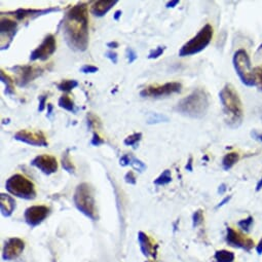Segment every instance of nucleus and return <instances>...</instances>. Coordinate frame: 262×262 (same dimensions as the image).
Listing matches in <instances>:
<instances>
[{
	"instance_id": "nucleus-36",
	"label": "nucleus",
	"mask_w": 262,
	"mask_h": 262,
	"mask_svg": "<svg viewBox=\"0 0 262 262\" xmlns=\"http://www.w3.org/2000/svg\"><path fill=\"white\" fill-rule=\"evenodd\" d=\"M99 124H100V120L96 116H94L92 114H88V128L90 130L94 126H98Z\"/></svg>"
},
{
	"instance_id": "nucleus-16",
	"label": "nucleus",
	"mask_w": 262,
	"mask_h": 262,
	"mask_svg": "<svg viewBox=\"0 0 262 262\" xmlns=\"http://www.w3.org/2000/svg\"><path fill=\"white\" fill-rule=\"evenodd\" d=\"M31 166L37 168L46 175H52L58 171V162L57 158L50 154L37 156L31 160Z\"/></svg>"
},
{
	"instance_id": "nucleus-43",
	"label": "nucleus",
	"mask_w": 262,
	"mask_h": 262,
	"mask_svg": "<svg viewBox=\"0 0 262 262\" xmlns=\"http://www.w3.org/2000/svg\"><path fill=\"white\" fill-rule=\"evenodd\" d=\"M251 137L254 139V140H257L259 142L262 143V133H259L257 132L256 130H253L251 132Z\"/></svg>"
},
{
	"instance_id": "nucleus-30",
	"label": "nucleus",
	"mask_w": 262,
	"mask_h": 262,
	"mask_svg": "<svg viewBox=\"0 0 262 262\" xmlns=\"http://www.w3.org/2000/svg\"><path fill=\"white\" fill-rule=\"evenodd\" d=\"M142 139V133H135L133 135H130L128 136L124 141V144L126 146H134V148H136L137 144L139 143V141Z\"/></svg>"
},
{
	"instance_id": "nucleus-28",
	"label": "nucleus",
	"mask_w": 262,
	"mask_h": 262,
	"mask_svg": "<svg viewBox=\"0 0 262 262\" xmlns=\"http://www.w3.org/2000/svg\"><path fill=\"white\" fill-rule=\"evenodd\" d=\"M169 118L162 114H150L148 116V118L146 120V124H156L160 122H169Z\"/></svg>"
},
{
	"instance_id": "nucleus-6",
	"label": "nucleus",
	"mask_w": 262,
	"mask_h": 262,
	"mask_svg": "<svg viewBox=\"0 0 262 262\" xmlns=\"http://www.w3.org/2000/svg\"><path fill=\"white\" fill-rule=\"evenodd\" d=\"M6 188L10 194L23 200H31L36 198L34 183L21 174L10 176L6 182Z\"/></svg>"
},
{
	"instance_id": "nucleus-9",
	"label": "nucleus",
	"mask_w": 262,
	"mask_h": 262,
	"mask_svg": "<svg viewBox=\"0 0 262 262\" xmlns=\"http://www.w3.org/2000/svg\"><path fill=\"white\" fill-rule=\"evenodd\" d=\"M182 84L180 82H166L162 86H149L140 92V96L143 98H158L170 96L173 94L180 92Z\"/></svg>"
},
{
	"instance_id": "nucleus-37",
	"label": "nucleus",
	"mask_w": 262,
	"mask_h": 262,
	"mask_svg": "<svg viewBox=\"0 0 262 262\" xmlns=\"http://www.w3.org/2000/svg\"><path fill=\"white\" fill-rule=\"evenodd\" d=\"M124 181L130 184V185H136L137 183V178L134 174L133 171H128L126 175H124Z\"/></svg>"
},
{
	"instance_id": "nucleus-2",
	"label": "nucleus",
	"mask_w": 262,
	"mask_h": 262,
	"mask_svg": "<svg viewBox=\"0 0 262 262\" xmlns=\"http://www.w3.org/2000/svg\"><path fill=\"white\" fill-rule=\"evenodd\" d=\"M219 98L226 124L232 128H238L244 120V110L236 90L232 84H226L220 90Z\"/></svg>"
},
{
	"instance_id": "nucleus-49",
	"label": "nucleus",
	"mask_w": 262,
	"mask_h": 262,
	"mask_svg": "<svg viewBox=\"0 0 262 262\" xmlns=\"http://www.w3.org/2000/svg\"><path fill=\"white\" fill-rule=\"evenodd\" d=\"M52 110H54V106L52 104H48V118H52Z\"/></svg>"
},
{
	"instance_id": "nucleus-48",
	"label": "nucleus",
	"mask_w": 262,
	"mask_h": 262,
	"mask_svg": "<svg viewBox=\"0 0 262 262\" xmlns=\"http://www.w3.org/2000/svg\"><path fill=\"white\" fill-rule=\"evenodd\" d=\"M120 46V44L118 42H110L107 44V48H111V50H114V48H118Z\"/></svg>"
},
{
	"instance_id": "nucleus-8",
	"label": "nucleus",
	"mask_w": 262,
	"mask_h": 262,
	"mask_svg": "<svg viewBox=\"0 0 262 262\" xmlns=\"http://www.w3.org/2000/svg\"><path fill=\"white\" fill-rule=\"evenodd\" d=\"M18 29V23L14 18L2 12L0 20V38H2V50H8L12 42Z\"/></svg>"
},
{
	"instance_id": "nucleus-7",
	"label": "nucleus",
	"mask_w": 262,
	"mask_h": 262,
	"mask_svg": "<svg viewBox=\"0 0 262 262\" xmlns=\"http://www.w3.org/2000/svg\"><path fill=\"white\" fill-rule=\"evenodd\" d=\"M232 63L234 70L242 84L247 86H256L255 76L251 66L250 57L245 50H238L234 52Z\"/></svg>"
},
{
	"instance_id": "nucleus-10",
	"label": "nucleus",
	"mask_w": 262,
	"mask_h": 262,
	"mask_svg": "<svg viewBox=\"0 0 262 262\" xmlns=\"http://www.w3.org/2000/svg\"><path fill=\"white\" fill-rule=\"evenodd\" d=\"M16 74L18 86H26L44 73V69L38 65H16L12 68Z\"/></svg>"
},
{
	"instance_id": "nucleus-22",
	"label": "nucleus",
	"mask_w": 262,
	"mask_h": 262,
	"mask_svg": "<svg viewBox=\"0 0 262 262\" xmlns=\"http://www.w3.org/2000/svg\"><path fill=\"white\" fill-rule=\"evenodd\" d=\"M0 80L2 82L6 84V90L4 94L6 96H12L16 94V90H14V80H12V78L6 74L4 70H2L0 72Z\"/></svg>"
},
{
	"instance_id": "nucleus-18",
	"label": "nucleus",
	"mask_w": 262,
	"mask_h": 262,
	"mask_svg": "<svg viewBox=\"0 0 262 262\" xmlns=\"http://www.w3.org/2000/svg\"><path fill=\"white\" fill-rule=\"evenodd\" d=\"M118 2V0H99L92 4L90 12L98 18L104 16Z\"/></svg>"
},
{
	"instance_id": "nucleus-51",
	"label": "nucleus",
	"mask_w": 262,
	"mask_h": 262,
	"mask_svg": "<svg viewBox=\"0 0 262 262\" xmlns=\"http://www.w3.org/2000/svg\"><path fill=\"white\" fill-rule=\"evenodd\" d=\"M256 252L261 255L262 254V238L260 240V242H258V245L256 246Z\"/></svg>"
},
{
	"instance_id": "nucleus-41",
	"label": "nucleus",
	"mask_w": 262,
	"mask_h": 262,
	"mask_svg": "<svg viewBox=\"0 0 262 262\" xmlns=\"http://www.w3.org/2000/svg\"><path fill=\"white\" fill-rule=\"evenodd\" d=\"M48 95H42L40 97H38V101H40V105H38V111L40 112H42L46 108V100H48Z\"/></svg>"
},
{
	"instance_id": "nucleus-27",
	"label": "nucleus",
	"mask_w": 262,
	"mask_h": 262,
	"mask_svg": "<svg viewBox=\"0 0 262 262\" xmlns=\"http://www.w3.org/2000/svg\"><path fill=\"white\" fill-rule=\"evenodd\" d=\"M172 182V174H171V171L170 170H164L154 181V185L156 186H164V185H166Z\"/></svg>"
},
{
	"instance_id": "nucleus-1",
	"label": "nucleus",
	"mask_w": 262,
	"mask_h": 262,
	"mask_svg": "<svg viewBox=\"0 0 262 262\" xmlns=\"http://www.w3.org/2000/svg\"><path fill=\"white\" fill-rule=\"evenodd\" d=\"M64 38L71 50L84 52L88 46V6L78 4L70 8L63 18Z\"/></svg>"
},
{
	"instance_id": "nucleus-42",
	"label": "nucleus",
	"mask_w": 262,
	"mask_h": 262,
	"mask_svg": "<svg viewBox=\"0 0 262 262\" xmlns=\"http://www.w3.org/2000/svg\"><path fill=\"white\" fill-rule=\"evenodd\" d=\"M120 164L122 166H130V154H124L120 160Z\"/></svg>"
},
{
	"instance_id": "nucleus-44",
	"label": "nucleus",
	"mask_w": 262,
	"mask_h": 262,
	"mask_svg": "<svg viewBox=\"0 0 262 262\" xmlns=\"http://www.w3.org/2000/svg\"><path fill=\"white\" fill-rule=\"evenodd\" d=\"M230 198H232V196H226V198H223L218 204H217V207H216V209H219V208H221V207H223V206H226V204H228V202L230 200Z\"/></svg>"
},
{
	"instance_id": "nucleus-23",
	"label": "nucleus",
	"mask_w": 262,
	"mask_h": 262,
	"mask_svg": "<svg viewBox=\"0 0 262 262\" xmlns=\"http://www.w3.org/2000/svg\"><path fill=\"white\" fill-rule=\"evenodd\" d=\"M240 160V154L238 152H230L224 156L222 160L223 170L228 171Z\"/></svg>"
},
{
	"instance_id": "nucleus-29",
	"label": "nucleus",
	"mask_w": 262,
	"mask_h": 262,
	"mask_svg": "<svg viewBox=\"0 0 262 262\" xmlns=\"http://www.w3.org/2000/svg\"><path fill=\"white\" fill-rule=\"evenodd\" d=\"M130 166H132L139 173H143L147 169L146 164L133 154H130Z\"/></svg>"
},
{
	"instance_id": "nucleus-11",
	"label": "nucleus",
	"mask_w": 262,
	"mask_h": 262,
	"mask_svg": "<svg viewBox=\"0 0 262 262\" xmlns=\"http://www.w3.org/2000/svg\"><path fill=\"white\" fill-rule=\"evenodd\" d=\"M57 50V42L52 34H48L44 37L42 44L37 46L30 54V61H46Z\"/></svg>"
},
{
	"instance_id": "nucleus-21",
	"label": "nucleus",
	"mask_w": 262,
	"mask_h": 262,
	"mask_svg": "<svg viewBox=\"0 0 262 262\" xmlns=\"http://www.w3.org/2000/svg\"><path fill=\"white\" fill-rule=\"evenodd\" d=\"M58 105H59V107L63 108L64 110L72 112L73 114H76V112L78 111V108L76 106L73 100L70 98V96L67 95V94H65V95L60 97V99L58 101Z\"/></svg>"
},
{
	"instance_id": "nucleus-19",
	"label": "nucleus",
	"mask_w": 262,
	"mask_h": 262,
	"mask_svg": "<svg viewBox=\"0 0 262 262\" xmlns=\"http://www.w3.org/2000/svg\"><path fill=\"white\" fill-rule=\"evenodd\" d=\"M138 242L140 245L141 252L144 256L146 257H156V251L154 249V245L152 244V242L145 232H138Z\"/></svg>"
},
{
	"instance_id": "nucleus-26",
	"label": "nucleus",
	"mask_w": 262,
	"mask_h": 262,
	"mask_svg": "<svg viewBox=\"0 0 262 262\" xmlns=\"http://www.w3.org/2000/svg\"><path fill=\"white\" fill-rule=\"evenodd\" d=\"M78 86V82L76 80H64L57 84L59 90L64 92H69Z\"/></svg>"
},
{
	"instance_id": "nucleus-38",
	"label": "nucleus",
	"mask_w": 262,
	"mask_h": 262,
	"mask_svg": "<svg viewBox=\"0 0 262 262\" xmlns=\"http://www.w3.org/2000/svg\"><path fill=\"white\" fill-rule=\"evenodd\" d=\"M104 143H105V141L100 137V135L97 132H94L90 144L92 146H100V145H103Z\"/></svg>"
},
{
	"instance_id": "nucleus-53",
	"label": "nucleus",
	"mask_w": 262,
	"mask_h": 262,
	"mask_svg": "<svg viewBox=\"0 0 262 262\" xmlns=\"http://www.w3.org/2000/svg\"><path fill=\"white\" fill-rule=\"evenodd\" d=\"M260 118H261V120H262V107L260 109Z\"/></svg>"
},
{
	"instance_id": "nucleus-25",
	"label": "nucleus",
	"mask_w": 262,
	"mask_h": 262,
	"mask_svg": "<svg viewBox=\"0 0 262 262\" xmlns=\"http://www.w3.org/2000/svg\"><path fill=\"white\" fill-rule=\"evenodd\" d=\"M214 258L216 262H234V253L228 250H219L215 253Z\"/></svg>"
},
{
	"instance_id": "nucleus-52",
	"label": "nucleus",
	"mask_w": 262,
	"mask_h": 262,
	"mask_svg": "<svg viewBox=\"0 0 262 262\" xmlns=\"http://www.w3.org/2000/svg\"><path fill=\"white\" fill-rule=\"evenodd\" d=\"M262 190V177L261 179L258 181L257 185H256V192H260Z\"/></svg>"
},
{
	"instance_id": "nucleus-3",
	"label": "nucleus",
	"mask_w": 262,
	"mask_h": 262,
	"mask_svg": "<svg viewBox=\"0 0 262 262\" xmlns=\"http://www.w3.org/2000/svg\"><path fill=\"white\" fill-rule=\"evenodd\" d=\"M210 99L204 88H196L190 95L185 97L176 105V111L184 116L202 118L209 110Z\"/></svg>"
},
{
	"instance_id": "nucleus-14",
	"label": "nucleus",
	"mask_w": 262,
	"mask_h": 262,
	"mask_svg": "<svg viewBox=\"0 0 262 262\" xmlns=\"http://www.w3.org/2000/svg\"><path fill=\"white\" fill-rule=\"evenodd\" d=\"M61 8L59 6H52V8H48L44 10H33V8H18L14 12H8L6 14L16 18V21L18 22H21V21H25L27 18H36L40 16H44V14H48L52 12H60Z\"/></svg>"
},
{
	"instance_id": "nucleus-54",
	"label": "nucleus",
	"mask_w": 262,
	"mask_h": 262,
	"mask_svg": "<svg viewBox=\"0 0 262 262\" xmlns=\"http://www.w3.org/2000/svg\"><path fill=\"white\" fill-rule=\"evenodd\" d=\"M145 262H148V261H145Z\"/></svg>"
},
{
	"instance_id": "nucleus-50",
	"label": "nucleus",
	"mask_w": 262,
	"mask_h": 262,
	"mask_svg": "<svg viewBox=\"0 0 262 262\" xmlns=\"http://www.w3.org/2000/svg\"><path fill=\"white\" fill-rule=\"evenodd\" d=\"M122 14V12L118 10H116V12H114V18L116 21H120V18Z\"/></svg>"
},
{
	"instance_id": "nucleus-40",
	"label": "nucleus",
	"mask_w": 262,
	"mask_h": 262,
	"mask_svg": "<svg viewBox=\"0 0 262 262\" xmlns=\"http://www.w3.org/2000/svg\"><path fill=\"white\" fill-rule=\"evenodd\" d=\"M80 72L84 73V74H92V73H96L99 71V68L96 66H92V65H84L80 69Z\"/></svg>"
},
{
	"instance_id": "nucleus-45",
	"label": "nucleus",
	"mask_w": 262,
	"mask_h": 262,
	"mask_svg": "<svg viewBox=\"0 0 262 262\" xmlns=\"http://www.w3.org/2000/svg\"><path fill=\"white\" fill-rule=\"evenodd\" d=\"M180 4L179 0H171V2H166V8H174L176 6H178Z\"/></svg>"
},
{
	"instance_id": "nucleus-35",
	"label": "nucleus",
	"mask_w": 262,
	"mask_h": 262,
	"mask_svg": "<svg viewBox=\"0 0 262 262\" xmlns=\"http://www.w3.org/2000/svg\"><path fill=\"white\" fill-rule=\"evenodd\" d=\"M126 59H128V64H133L138 59L137 52L132 48H126Z\"/></svg>"
},
{
	"instance_id": "nucleus-4",
	"label": "nucleus",
	"mask_w": 262,
	"mask_h": 262,
	"mask_svg": "<svg viewBox=\"0 0 262 262\" xmlns=\"http://www.w3.org/2000/svg\"><path fill=\"white\" fill-rule=\"evenodd\" d=\"M73 202L76 209L92 220H97V209L94 188L90 184L84 182L78 185L73 196Z\"/></svg>"
},
{
	"instance_id": "nucleus-39",
	"label": "nucleus",
	"mask_w": 262,
	"mask_h": 262,
	"mask_svg": "<svg viewBox=\"0 0 262 262\" xmlns=\"http://www.w3.org/2000/svg\"><path fill=\"white\" fill-rule=\"evenodd\" d=\"M104 56H105V58L109 59L114 64H118V54H116V52H114V50H108V52H105Z\"/></svg>"
},
{
	"instance_id": "nucleus-5",
	"label": "nucleus",
	"mask_w": 262,
	"mask_h": 262,
	"mask_svg": "<svg viewBox=\"0 0 262 262\" xmlns=\"http://www.w3.org/2000/svg\"><path fill=\"white\" fill-rule=\"evenodd\" d=\"M213 34V27L210 24L204 25L196 36L182 46L179 50V57H188L202 52L210 44Z\"/></svg>"
},
{
	"instance_id": "nucleus-15",
	"label": "nucleus",
	"mask_w": 262,
	"mask_h": 262,
	"mask_svg": "<svg viewBox=\"0 0 262 262\" xmlns=\"http://www.w3.org/2000/svg\"><path fill=\"white\" fill-rule=\"evenodd\" d=\"M226 240L230 246L242 249L247 252H250L254 247V240L252 238H246L232 228H228Z\"/></svg>"
},
{
	"instance_id": "nucleus-24",
	"label": "nucleus",
	"mask_w": 262,
	"mask_h": 262,
	"mask_svg": "<svg viewBox=\"0 0 262 262\" xmlns=\"http://www.w3.org/2000/svg\"><path fill=\"white\" fill-rule=\"evenodd\" d=\"M69 152H70V149H67V150L62 154L61 164H62V168L66 172H68L69 174H72L76 172V166L73 164L72 160H70Z\"/></svg>"
},
{
	"instance_id": "nucleus-32",
	"label": "nucleus",
	"mask_w": 262,
	"mask_h": 262,
	"mask_svg": "<svg viewBox=\"0 0 262 262\" xmlns=\"http://www.w3.org/2000/svg\"><path fill=\"white\" fill-rule=\"evenodd\" d=\"M204 222V212L202 210H198L192 215V228H198Z\"/></svg>"
},
{
	"instance_id": "nucleus-47",
	"label": "nucleus",
	"mask_w": 262,
	"mask_h": 262,
	"mask_svg": "<svg viewBox=\"0 0 262 262\" xmlns=\"http://www.w3.org/2000/svg\"><path fill=\"white\" fill-rule=\"evenodd\" d=\"M192 162H194V158H192V156H190V158H188V162H187V164H186V166H185V169H186L187 171L192 172V170H194Z\"/></svg>"
},
{
	"instance_id": "nucleus-13",
	"label": "nucleus",
	"mask_w": 262,
	"mask_h": 262,
	"mask_svg": "<svg viewBox=\"0 0 262 262\" xmlns=\"http://www.w3.org/2000/svg\"><path fill=\"white\" fill-rule=\"evenodd\" d=\"M50 210L46 206H31V207L26 209L24 213L25 221L30 228H35L40 226V224H42L46 219V217L50 215Z\"/></svg>"
},
{
	"instance_id": "nucleus-34",
	"label": "nucleus",
	"mask_w": 262,
	"mask_h": 262,
	"mask_svg": "<svg viewBox=\"0 0 262 262\" xmlns=\"http://www.w3.org/2000/svg\"><path fill=\"white\" fill-rule=\"evenodd\" d=\"M164 50H166V46H158L156 48L150 50V52H149V54H148V59L154 60V59L160 58V56L164 54Z\"/></svg>"
},
{
	"instance_id": "nucleus-31",
	"label": "nucleus",
	"mask_w": 262,
	"mask_h": 262,
	"mask_svg": "<svg viewBox=\"0 0 262 262\" xmlns=\"http://www.w3.org/2000/svg\"><path fill=\"white\" fill-rule=\"evenodd\" d=\"M253 222L254 219L252 216H248L246 219H242L240 221H238V226L240 228H242L245 232H249L251 230V228L253 226Z\"/></svg>"
},
{
	"instance_id": "nucleus-46",
	"label": "nucleus",
	"mask_w": 262,
	"mask_h": 262,
	"mask_svg": "<svg viewBox=\"0 0 262 262\" xmlns=\"http://www.w3.org/2000/svg\"><path fill=\"white\" fill-rule=\"evenodd\" d=\"M226 190H228L226 184L222 183V184H220V185H219V187H218V194H219L220 196H222V194H226Z\"/></svg>"
},
{
	"instance_id": "nucleus-17",
	"label": "nucleus",
	"mask_w": 262,
	"mask_h": 262,
	"mask_svg": "<svg viewBox=\"0 0 262 262\" xmlns=\"http://www.w3.org/2000/svg\"><path fill=\"white\" fill-rule=\"evenodd\" d=\"M25 249V242L18 238H8L2 249V259L6 261L14 260L20 256Z\"/></svg>"
},
{
	"instance_id": "nucleus-33",
	"label": "nucleus",
	"mask_w": 262,
	"mask_h": 262,
	"mask_svg": "<svg viewBox=\"0 0 262 262\" xmlns=\"http://www.w3.org/2000/svg\"><path fill=\"white\" fill-rule=\"evenodd\" d=\"M254 76H255V80H256V86L260 90H262V65L257 66L253 69Z\"/></svg>"
},
{
	"instance_id": "nucleus-12",
	"label": "nucleus",
	"mask_w": 262,
	"mask_h": 262,
	"mask_svg": "<svg viewBox=\"0 0 262 262\" xmlns=\"http://www.w3.org/2000/svg\"><path fill=\"white\" fill-rule=\"evenodd\" d=\"M14 140L26 143L32 146L38 147H48V143L46 141V135L42 130H21L14 134Z\"/></svg>"
},
{
	"instance_id": "nucleus-20",
	"label": "nucleus",
	"mask_w": 262,
	"mask_h": 262,
	"mask_svg": "<svg viewBox=\"0 0 262 262\" xmlns=\"http://www.w3.org/2000/svg\"><path fill=\"white\" fill-rule=\"evenodd\" d=\"M16 200L12 196L6 194H0V208L4 217H10L16 210Z\"/></svg>"
}]
</instances>
